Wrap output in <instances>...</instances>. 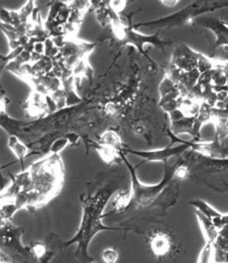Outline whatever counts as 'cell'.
Returning <instances> with one entry per match:
<instances>
[{
	"label": "cell",
	"mask_w": 228,
	"mask_h": 263,
	"mask_svg": "<svg viewBox=\"0 0 228 263\" xmlns=\"http://www.w3.org/2000/svg\"><path fill=\"white\" fill-rule=\"evenodd\" d=\"M0 256H1L0 257L1 262H11V261H13V258H12L10 256L8 255V253H5L4 250H1Z\"/></svg>",
	"instance_id": "cell-14"
},
{
	"label": "cell",
	"mask_w": 228,
	"mask_h": 263,
	"mask_svg": "<svg viewBox=\"0 0 228 263\" xmlns=\"http://www.w3.org/2000/svg\"><path fill=\"white\" fill-rule=\"evenodd\" d=\"M99 143L106 146V147H111L112 149L116 150L118 152H122L124 149V147L122 146V142L120 136L114 130H110L104 132L100 138Z\"/></svg>",
	"instance_id": "cell-10"
},
{
	"label": "cell",
	"mask_w": 228,
	"mask_h": 263,
	"mask_svg": "<svg viewBox=\"0 0 228 263\" xmlns=\"http://www.w3.org/2000/svg\"><path fill=\"white\" fill-rule=\"evenodd\" d=\"M120 155L122 161H124L125 165L127 167L131 180V186L130 189V204L125 212L130 210H140L151 206L161 195L163 194L165 190L169 187V183L173 180H176L175 177V165L168 166L167 163L165 164L164 178L159 183L153 185L142 183L140 179H138L136 168L125 157L124 152H121Z\"/></svg>",
	"instance_id": "cell-4"
},
{
	"label": "cell",
	"mask_w": 228,
	"mask_h": 263,
	"mask_svg": "<svg viewBox=\"0 0 228 263\" xmlns=\"http://www.w3.org/2000/svg\"><path fill=\"white\" fill-rule=\"evenodd\" d=\"M8 147L18 160H23L29 155L30 147L22 141L16 135H11L8 140Z\"/></svg>",
	"instance_id": "cell-9"
},
{
	"label": "cell",
	"mask_w": 228,
	"mask_h": 263,
	"mask_svg": "<svg viewBox=\"0 0 228 263\" xmlns=\"http://www.w3.org/2000/svg\"><path fill=\"white\" fill-rule=\"evenodd\" d=\"M177 90L171 120L181 122L200 140L201 129L215 125L214 143L228 136V60L213 59L187 46L174 51L165 73Z\"/></svg>",
	"instance_id": "cell-1"
},
{
	"label": "cell",
	"mask_w": 228,
	"mask_h": 263,
	"mask_svg": "<svg viewBox=\"0 0 228 263\" xmlns=\"http://www.w3.org/2000/svg\"><path fill=\"white\" fill-rule=\"evenodd\" d=\"M150 249L154 255L164 257L167 255L171 250V240L169 236L162 232H158L150 237Z\"/></svg>",
	"instance_id": "cell-8"
},
{
	"label": "cell",
	"mask_w": 228,
	"mask_h": 263,
	"mask_svg": "<svg viewBox=\"0 0 228 263\" xmlns=\"http://www.w3.org/2000/svg\"><path fill=\"white\" fill-rule=\"evenodd\" d=\"M33 184L30 192L15 197L22 210H36L53 200L64 183L63 162L60 154H51L32 164Z\"/></svg>",
	"instance_id": "cell-3"
},
{
	"label": "cell",
	"mask_w": 228,
	"mask_h": 263,
	"mask_svg": "<svg viewBox=\"0 0 228 263\" xmlns=\"http://www.w3.org/2000/svg\"><path fill=\"white\" fill-rule=\"evenodd\" d=\"M101 257H102V260L104 262L114 263L118 261L119 254H118V252L113 248H107V249H104L103 250Z\"/></svg>",
	"instance_id": "cell-13"
},
{
	"label": "cell",
	"mask_w": 228,
	"mask_h": 263,
	"mask_svg": "<svg viewBox=\"0 0 228 263\" xmlns=\"http://www.w3.org/2000/svg\"><path fill=\"white\" fill-rule=\"evenodd\" d=\"M117 191L112 189H101L81 197L83 211L80 225L73 238L65 242L63 247L75 245V255L83 261H93L92 257L89 255L88 249L97 234L106 231L123 230V228L107 226L104 223V218L106 217L104 214V210Z\"/></svg>",
	"instance_id": "cell-2"
},
{
	"label": "cell",
	"mask_w": 228,
	"mask_h": 263,
	"mask_svg": "<svg viewBox=\"0 0 228 263\" xmlns=\"http://www.w3.org/2000/svg\"><path fill=\"white\" fill-rule=\"evenodd\" d=\"M116 30L118 37L121 40L124 41L126 44L135 46L139 50L140 53L144 55L148 61L149 60L151 61V59L147 55L145 51H144V45L151 44V45L155 46L157 47L164 48L165 46L169 44L168 42L162 41L160 39L159 33H155L154 35H145L143 33H139L134 26L126 27V26H122Z\"/></svg>",
	"instance_id": "cell-5"
},
{
	"label": "cell",
	"mask_w": 228,
	"mask_h": 263,
	"mask_svg": "<svg viewBox=\"0 0 228 263\" xmlns=\"http://www.w3.org/2000/svg\"><path fill=\"white\" fill-rule=\"evenodd\" d=\"M112 206L116 212H125L130 204V190H118L112 197Z\"/></svg>",
	"instance_id": "cell-11"
},
{
	"label": "cell",
	"mask_w": 228,
	"mask_h": 263,
	"mask_svg": "<svg viewBox=\"0 0 228 263\" xmlns=\"http://www.w3.org/2000/svg\"><path fill=\"white\" fill-rule=\"evenodd\" d=\"M22 228L12 225V222H1V245L8 249L14 250L24 256L31 254L30 247L24 246L22 240Z\"/></svg>",
	"instance_id": "cell-6"
},
{
	"label": "cell",
	"mask_w": 228,
	"mask_h": 263,
	"mask_svg": "<svg viewBox=\"0 0 228 263\" xmlns=\"http://www.w3.org/2000/svg\"><path fill=\"white\" fill-rule=\"evenodd\" d=\"M161 2H162V4L165 5V6L172 7L175 6V5H177L179 1H161Z\"/></svg>",
	"instance_id": "cell-15"
},
{
	"label": "cell",
	"mask_w": 228,
	"mask_h": 263,
	"mask_svg": "<svg viewBox=\"0 0 228 263\" xmlns=\"http://www.w3.org/2000/svg\"><path fill=\"white\" fill-rule=\"evenodd\" d=\"M199 22L201 26L211 30L215 33L216 37L215 44L213 46L212 49L214 51L220 49L228 55V23L224 21L216 20L206 18L203 20L195 21Z\"/></svg>",
	"instance_id": "cell-7"
},
{
	"label": "cell",
	"mask_w": 228,
	"mask_h": 263,
	"mask_svg": "<svg viewBox=\"0 0 228 263\" xmlns=\"http://www.w3.org/2000/svg\"><path fill=\"white\" fill-rule=\"evenodd\" d=\"M69 144L70 143H69V140H68L67 138L65 137V136L57 138L50 145V154H60L61 152L63 151L65 147H67Z\"/></svg>",
	"instance_id": "cell-12"
}]
</instances>
